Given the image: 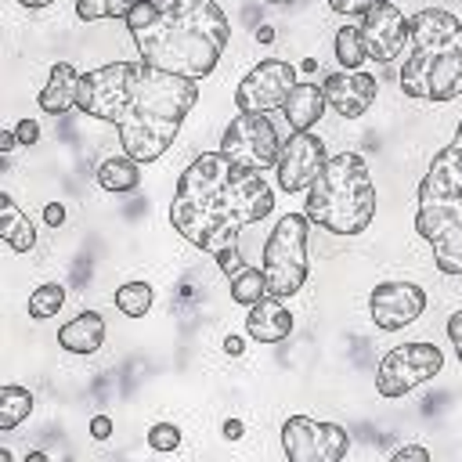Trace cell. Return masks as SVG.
<instances>
[{
	"mask_svg": "<svg viewBox=\"0 0 462 462\" xmlns=\"http://www.w3.org/2000/svg\"><path fill=\"white\" fill-rule=\"evenodd\" d=\"M199 101V79L155 69L148 61H112L79 76L83 116L112 123L119 144L137 162H155Z\"/></svg>",
	"mask_w": 462,
	"mask_h": 462,
	"instance_id": "6da1fadb",
	"label": "cell"
},
{
	"mask_svg": "<svg viewBox=\"0 0 462 462\" xmlns=\"http://www.w3.org/2000/svg\"><path fill=\"white\" fill-rule=\"evenodd\" d=\"M274 209V188L263 173L231 162L224 152L195 155L173 188L170 224L180 238L209 253L227 278L245 267L238 235Z\"/></svg>",
	"mask_w": 462,
	"mask_h": 462,
	"instance_id": "7a4b0ae2",
	"label": "cell"
},
{
	"mask_svg": "<svg viewBox=\"0 0 462 462\" xmlns=\"http://www.w3.org/2000/svg\"><path fill=\"white\" fill-rule=\"evenodd\" d=\"M130 36L141 61L188 79H206L231 40V25L217 0H170L152 25Z\"/></svg>",
	"mask_w": 462,
	"mask_h": 462,
	"instance_id": "3957f363",
	"label": "cell"
},
{
	"mask_svg": "<svg viewBox=\"0 0 462 462\" xmlns=\"http://www.w3.org/2000/svg\"><path fill=\"white\" fill-rule=\"evenodd\" d=\"M397 83L408 97L451 101L462 94V22L444 7H422L408 18V58Z\"/></svg>",
	"mask_w": 462,
	"mask_h": 462,
	"instance_id": "277c9868",
	"label": "cell"
},
{
	"mask_svg": "<svg viewBox=\"0 0 462 462\" xmlns=\"http://www.w3.org/2000/svg\"><path fill=\"white\" fill-rule=\"evenodd\" d=\"M415 231L433 249L440 274H462V119L419 180Z\"/></svg>",
	"mask_w": 462,
	"mask_h": 462,
	"instance_id": "5b68a950",
	"label": "cell"
},
{
	"mask_svg": "<svg viewBox=\"0 0 462 462\" xmlns=\"http://www.w3.org/2000/svg\"><path fill=\"white\" fill-rule=\"evenodd\" d=\"M303 213L332 235H361L375 217V180L357 152H336L307 188Z\"/></svg>",
	"mask_w": 462,
	"mask_h": 462,
	"instance_id": "8992f818",
	"label": "cell"
},
{
	"mask_svg": "<svg viewBox=\"0 0 462 462\" xmlns=\"http://www.w3.org/2000/svg\"><path fill=\"white\" fill-rule=\"evenodd\" d=\"M307 231L310 220L307 213H285L274 231L263 242V278H267V296L289 300L303 289L307 282Z\"/></svg>",
	"mask_w": 462,
	"mask_h": 462,
	"instance_id": "52a82bcc",
	"label": "cell"
},
{
	"mask_svg": "<svg viewBox=\"0 0 462 462\" xmlns=\"http://www.w3.org/2000/svg\"><path fill=\"white\" fill-rule=\"evenodd\" d=\"M444 368V354L433 343H404L393 346L390 354H383L379 368H375V390L379 397H404L415 386L430 383L437 372Z\"/></svg>",
	"mask_w": 462,
	"mask_h": 462,
	"instance_id": "ba28073f",
	"label": "cell"
},
{
	"mask_svg": "<svg viewBox=\"0 0 462 462\" xmlns=\"http://www.w3.org/2000/svg\"><path fill=\"white\" fill-rule=\"evenodd\" d=\"M220 152H224L231 162L263 173V170H271V166L278 162L282 141H278L274 123H271L263 112H238V116L227 123L224 137H220Z\"/></svg>",
	"mask_w": 462,
	"mask_h": 462,
	"instance_id": "9c48e42d",
	"label": "cell"
},
{
	"mask_svg": "<svg viewBox=\"0 0 462 462\" xmlns=\"http://www.w3.org/2000/svg\"><path fill=\"white\" fill-rule=\"evenodd\" d=\"M282 451L292 462H339L350 451V433L336 422L289 415L282 422Z\"/></svg>",
	"mask_w": 462,
	"mask_h": 462,
	"instance_id": "30bf717a",
	"label": "cell"
},
{
	"mask_svg": "<svg viewBox=\"0 0 462 462\" xmlns=\"http://www.w3.org/2000/svg\"><path fill=\"white\" fill-rule=\"evenodd\" d=\"M292 87H296V65L285 58H263L235 87V105H238V112H263L267 116V112L285 105Z\"/></svg>",
	"mask_w": 462,
	"mask_h": 462,
	"instance_id": "8fae6325",
	"label": "cell"
},
{
	"mask_svg": "<svg viewBox=\"0 0 462 462\" xmlns=\"http://www.w3.org/2000/svg\"><path fill=\"white\" fill-rule=\"evenodd\" d=\"M325 144L318 134L310 130H292L289 141L282 144L278 152V162H274V173H278V188L296 195V191H307L314 184V177L321 173L325 166Z\"/></svg>",
	"mask_w": 462,
	"mask_h": 462,
	"instance_id": "7c38bea8",
	"label": "cell"
},
{
	"mask_svg": "<svg viewBox=\"0 0 462 462\" xmlns=\"http://www.w3.org/2000/svg\"><path fill=\"white\" fill-rule=\"evenodd\" d=\"M361 40L372 61L386 65L393 58H401L404 43H408V18L397 11V4L390 0H375L365 14H361Z\"/></svg>",
	"mask_w": 462,
	"mask_h": 462,
	"instance_id": "4fadbf2b",
	"label": "cell"
},
{
	"mask_svg": "<svg viewBox=\"0 0 462 462\" xmlns=\"http://www.w3.org/2000/svg\"><path fill=\"white\" fill-rule=\"evenodd\" d=\"M368 310H372L375 328L397 332L426 310V292L415 282H379L368 296Z\"/></svg>",
	"mask_w": 462,
	"mask_h": 462,
	"instance_id": "5bb4252c",
	"label": "cell"
},
{
	"mask_svg": "<svg viewBox=\"0 0 462 462\" xmlns=\"http://www.w3.org/2000/svg\"><path fill=\"white\" fill-rule=\"evenodd\" d=\"M321 94H325V105L336 116L357 119V116H365L372 108V101L379 94V83H375V76H368L361 69H339V72L325 76Z\"/></svg>",
	"mask_w": 462,
	"mask_h": 462,
	"instance_id": "9a60e30c",
	"label": "cell"
},
{
	"mask_svg": "<svg viewBox=\"0 0 462 462\" xmlns=\"http://www.w3.org/2000/svg\"><path fill=\"white\" fill-rule=\"evenodd\" d=\"M245 332L256 343H282L292 332V314L278 296H263L245 314Z\"/></svg>",
	"mask_w": 462,
	"mask_h": 462,
	"instance_id": "2e32d148",
	"label": "cell"
},
{
	"mask_svg": "<svg viewBox=\"0 0 462 462\" xmlns=\"http://www.w3.org/2000/svg\"><path fill=\"white\" fill-rule=\"evenodd\" d=\"M76 101H79V72H76L69 61H54V65H51V76H47V87L40 90L36 105H40L47 116H61V112H69Z\"/></svg>",
	"mask_w": 462,
	"mask_h": 462,
	"instance_id": "e0dca14e",
	"label": "cell"
},
{
	"mask_svg": "<svg viewBox=\"0 0 462 462\" xmlns=\"http://www.w3.org/2000/svg\"><path fill=\"white\" fill-rule=\"evenodd\" d=\"M58 343L69 354H94L105 343V318L94 310H79L76 318H69L58 328Z\"/></svg>",
	"mask_w": 462,
	"mask_h": 462,
	"instance_id": "ac0fdd59",
	"label": "cell"
},
{
	"mask_svg": "<svg viewBox=\"0 0 462 462\" xmlns=\"http://www.w3.org/2000/svg\"><path fill=\"white\" fill-rule=\"evenodd\" d=\"M282 112H285L289 130H310V126L321 119V112H325V94H321V87L310 83V79H303V83L296 79V87L289 90Z\"/></svg>",
	"mask_w": 462,
	"mask_h": 462,
	"instance_id": "d6986e66",
	"label": "cell"
},
{
	"mask_svg": "<svg viewBox=\"0 0 462 462\" xmlns=\"http://www.w3.org/2000/svg\"><path fill=\"white\" fill-rule=\"evenodd\" d=\"M0 235H4V242H7L14 253H29V249L36 245V227H32L29 213H25L7 191L0 195Z\"/></svg>",
	"mask_w": 462,
	"mask_h": 462,
	"instance_id": "ffe728a7",
	"label": "cell"
},
{
	"mask_svg": "<svg viewBox=\"0 0 462 462\" xmlns=\"http://www.w3.org/2000/svg\"><path fill=\"white\" fill-rule=\"evenodd\" d=\"M97 184H101L105 191H116V195L134 191V188L141 184V166H137V159H130V155L105 159V162L97 166Z\"/></svg>",
	"mask_w": 462,
	"mask_h": 462,
	"instance_id": "44dd1931",
	"label": "cell"
},
{
	"mask_svg": "<svg viewBox=\"0 0 462 462\" xmlns=\"http://www.w3.org/2000/svg\"><path fill=\"white\" fill-rule=\"evenodd\" d=\"M29 411H32V393L25 386H18V383H7L0 390V433H7L18 422H25Z\"/></svg>",
	"mask_w": 462,
	"mask_h": 462,
	"instance_id": "7402d4cb",
	"label": "cell"
},
{
	"mask_svg": "<svg viewBox=\"0 0 462 462\" xmlns=\"http://www.w3.org/2000/svg\"><path fill=\"white\" fill-rule=\"evenodd\" d=\"M267 296V278H263V267H253L245 263L235 278H231V300L242 303V307H253L256 300Z\"/></svg>",
	"mask_w": 462,
	"mask_h": 462,
	"instance_id": "603a6c76",
	"label": "cell"
},
{
	"mask_svg": "<svg viewBox=\"0 0 462 462\" xmlns=\"http://www.w3.org/2000/svg\"><path fill=\"white\" fill-rule=\"evenodd\" d=\"M336 58L343 69H361L368 61V51H365V40H361V25H343L336 32Z\"/></svg>",
	"mask_w": 462,
	"mask_h": 462,
	"instance_id": "cb8c5ba5",
	"label": "cell"
},
{
	"mask_svg": "<svg viewBox=\"0 0 462 462\" xmlns=\"http://www.w3.org/2000/svg\"><path fill=\"white\" fill-rule=\"evenodd\" d=\"M152 285L148 282H126L116 289V307L126 314V318H144L148 307H152Z\"/></svg>",
	"mask_w": 462,
	"mask_h": 462,
	"instance_id": "d4e9b609",
	"label": "cell"
},
{
	"mask_svg": "<svg viewBox=\"0 0 462 462\" xmlns=\"http://www.w3.org/2000/svg\"><path fill=\"white\" fill-rule=\"evenodd\" d=\"M61 303H65V289H61L58 282H47V285L32 289V296H29V314H32L36 321H43V318H58Z\"/></svg>",
	"mask_w": 462,
	"mask_h": 462,
	"instance_id": "484cf974",
	"label": "cell"
},
{
	"mask_svg": "<svg viewBox=\"0 0 462 462\" xmlns=\"http://www.w3.org/2000/svg\"><path fill=\"white\" fill-rule=\"evenodd\" d=\"M137 0H76L79 22H101V18H126V11Z\"/></svg>",
	"mask_w": 462,
	"mask_h": 462,
	"instance_id": "4316f807",
	"label": "cell"
},
{
	"mask_svg": "<svg viewBox=\"0 0 462 462\" xmlns=\"http://www.w3.org/2000/svg\"><path fill=\"white\" fill-rule=\"evenodd\" d=\"M177 444H180V430L173 422H155L148 430V448L152 451H173Z\"/></svg>",
	"mask_w": 462,
	"mask_h": 462,
	"instance_id": "83f0119b",
	"label": "cell"
},
{
	"mask_svg": "<svg viewBox=\"0 0 462 462\" xmlns=\"http://www.w3.org/2000/svg\"><path fill=\"white\" fill-rule=\"evenodd\" d=\"M155 14H159V7H155L152 0H137V4L126 11V18H123V22H126V29H130V32H137V29L152 25V22H155Z\"/></svg>",
	"mask_w": 462,
	"mask_h": 462,
	"instance_id": "f1b7e54d",
	"label": "cell"
},
{
	"mask_svg": "<svg viewBox=\"0 0 462 462\" xmlns=\"http://www.w3.org/2000/svg\"><path fill=\"white\" fill-rule=\"evenodd\" d=\"M372 4H375V0H328V7H332L336 14H365Z\"/></svg>",
	"mask_w": 462,
	"mask_h": 462,
	"instance_id": "f546056e",
	"label": "cell"
},
{
	"mask_svg": "<svg viewBox=\"0 0 462 462\" xmlns=\"http://www.w3.org/2000/svg\"><path fill=\"white\" fill-rule=\"evenodd\" d=\"M14 134H18V141H22V144H36V137H40V123L25 116V119H18Z\"/></svg>",
	"mask_w": 462,
	"mask_h": 462,
	"instance_id": "4dcf8cb0",
	"label": "cell"
},
{
	"mask_svg": "<svg viewBox=\"0 0 462 462\" xmlns=\"http://www.w3.org/2000/svg\"><path fill=\"white\" fill-rule=\"evenodd\" d=\"M448 339H451V346H455V354H458V361H462V310H455V314L448 318Z\"/></svg>",
	"mask_w": 462,
	"mask_h": 462,
	"instance_id": "1f68e13d",
	"label": "cell"
},
{
	"mask_svg": "<svg viewBox=\"0 0 462 462\" xmlns=\"http://www.w3.org/2000/svg\"><path fill=\"white\" fill-rule=\"evenodd\" d=\"M90 437L94 440H108L112 437V419L108 415H94L90 419Z\"/></svg>",
	"mask_w": 462,
	"mask_h": 462,
	"instance_id": "d6a6232c",
	"label": "cell"
},
{
	"mask_svg": "<svg viewBox=\"0 0 462 462\" xmlns=\"http://www.w3.org/2000/svg\"><path fill=\"white\" fill-rule=\"evenodd\" d=\"M404 458H419V462H426V458H430V451H426V448H415V444L397 448V451H393V462H404Z\"/></svg>",
	"mask_w": 462,
	"mask_h": 462,
	"instance_id": "836d02e7",
	"label": "cell"
},
{
	"mask_svg": "<svg viewBox=\"0 0 462 462\" xmlns=\"http://www.w3.org/2000/svg\"><path fill=\"white\" fill-rule=\"evenodd\" d=\"M43 217H47V224H51V227H58V224L65 220V206H61V202H51V206L43 209Z\"/></svg>",
	"mask_w": 462,
	"mask_h": 462,
	"instance_id": "e575fe53",
	"label": "cell"
},
{
	"mask_svg": "<svg viewBox=\"0 0 462 462\" xmlns=\"http://www.w3.org/2000/svg\"><path fill=\"white\" fill-rule=\"evenodd\" d=\"M14 144H22L18 134H14V130H4V134H0V152H11Z\"/></svg>",
	"mask_w": 462,
	"mask_h": 462,
	"instance_id": "d590c367",
	"label": "cell"
},
{
	"mask_svg": "<svg viewBox=\"0 0 462 462\" xmlns=\"http://www.w3.org/2000/svg\"><path fill=\"white\" fill-rule=\"evenodd\" d=\"M224 437L238 440V437H242V419H227V422H224Z\"/></svg>",
	"mask_w": 462,
	"mask_h": 462,
	"instance_id": "8d00e7d4",
	"label": "cell"
},
{
	"mask_svg": "<svg viewBox=\"0 0 462 462\" xmlns=\"http://www.w3.org/2000/svg\"><path fill=\"white\" fill-rule=\"evenodd\" d=\"M224 350H227L231 357H238L245 346H242V339H238V336H227V339H224Z\"/></svg>",
	"mask_w": 462,
	"mask_h": 462,
	"instance_id": "74e56055",
	"label": "cell"
},
{
	"mask_svg": "<svg viewBox=\"0 0 462 462\" xmlns=\"http://www.w3.org/2000/svg\"><path fill=\"white\" fill-rule=\"evenodd\" d=\"M22 7H29V11H40V7H51L54 0H18Z\"/></svg>",
	"mask_w": 462,
	"mask_h": 462,
	"instance_id": "f35d334b",
	"label": "cell"
},
{
	"mask_svg": "<svg viewBox=\"0 0 462 462\" xmlns=\"http://www.w3.org/2000/svg\"><path fill=\"white\" fill-rule=\"evenodd\" d=\"M256 40H260V43H271V40H274V32H271L267 25H260V29H256Z\"/></svg>",
	"mask_w": 462,
	"mask_h": 462,
	"instance_id": "ab89813d",
	"label": "cell"
},
{
	"mask_svg": "<svg viewBox=\"0 0 462 462\" xmlns=\"http://www.w3.org/2000/svg\"><path fill=\"white\" fill-rule=\"evenodd\" d=\"M263 4H292V0H263Z\"/></svg>",
	"mask_w": 462,
	"mask_h": 462,
	"instance_id": "60d3db41",
	"label": "cell"
}]
</instances>
